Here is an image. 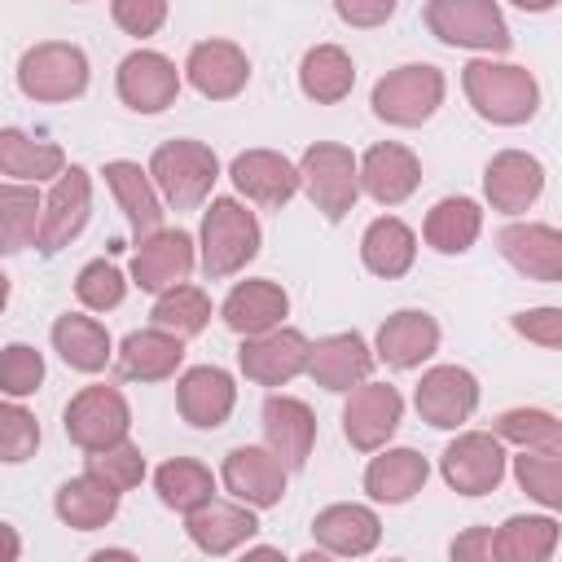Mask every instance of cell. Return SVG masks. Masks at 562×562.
<instances>
[{
    "instance_id": "db71d44e",
    "label": "cell",
    "mask_w": 562,
    "mask_h": 562,
    "mask_svg": "<svg viewBox=\"0 0 562 562\" xmlns=\"http://www.w3.org/2000/svg\"><path fill=\"white\" fill-rule=\"evenodd\" d=\"M518 9H527V13H544V9H553L558 0H514Z\"/></svg>"
},
{
    "instance_id": "ab89813d",
    "label": "cell",
    "mask_w": 562,
    "mask_h": 562,
    "mask_svg": "<svg viewBox=\"0 0 562 562\" xmlns=\"http://www.w3.org/2000/svg\"><path fill=\"white\" fill-rule=\"evenodd\" d=\"M40 233V198L31 184H0V255H18L35 246Z\"/></svg>"
},
{
    "instance_id": "3957f363",
    "label": "cell",
    "mask_w": 562,
    "mask_h": 562,
    "mask_svg": "<svg viewBox=\"0 0 562 562\" xmlns=\"http://www.w3.org/2000/svg\"><path fill=\"white\" fill-rule=\"evenodd\" d=\"M259 255V220L233 202L215 198L211 211L202 215V268L206 277H233Z\"/></svg>"
},
{
    "instance_id": "ee69618b",
    "label": "cell",
    "mask_w": 562,
    "mask_h": 562,
    "mask_svg": "<svg viewBox=\"0 0 562 562\" xmlns=\"http://www.w3.org/2000/svg\"><path fill=\"white\" fill-rule=\"evenodd\" d=\"M88 474H97L114 492H127V487H136L145 479V457H140V448H132L127 439H119L110 448L88 452Z\"/></svg>"
},
{
    "instance_id": "e0dca14e",
    "label": "cell",
    "mask_w": 562,
    "mask_h": 562,
    "mask_svg": "<svg viewBox=\"0 0 562 562\" xmlns=\"http://www.w3.org/2000/svg\"><path fill=\"white\" fill-rule=\"evenodd\" d=\"M356 176H360V189L382 202V206H400L417 184H422V162L413 149L386 140V145H373L360 162H356Z\"/></svg>"
},
{
    "instance_id": "4dcf8cb0",
    "label": "cell",
    "mask_w": 562,
    "mask_h": 562,
    "mask_svg": "<svg viewBox=\"0 0 562 562\" xmlns=\"http://www.w3.org/2000/svg\"><path fill=\"white\" fill-rule=\"evenodd\" d=\"M426 474H430V465H426L422 452H413V448H386L382 457L369 461V470H364V492H369L373 501L404 505L408 496H417V492L426 487Z\"/></svg>"
},
{
    "instance_id": "83f0119b",
    "label": "cell",
    "mask_w": 562,
    "mask_h": 562,
    "mask_svg": "<svg viewBox=\"0 0 562 562\" xmlns=\"http://www.w3.org/2000/svg\"><path fill=\"white\" fill-rule=\"evenodd\" d=\"M101 176H105V184L114 189V198H119V206H123V215H127L136 241L162 228V202H158V189L149 184V171H140V167L127 162V158H114V162H105Z\"/></svg>"
},
{
    "instance_id": "7c38bea8",
    "label": "cell",
    "mask_w": 562,
    "mask_h": 562,
    "mask_svg": "<svg viewBox=\"0 0 562 562\" xmlns=\"http://www.w3.org/2000/svg\"><path fill=\"white\" fill-rule=\"evenodd\" d=\"M307 338L299 329H268V334H250L237 351V364L250 382L259 386H281L290 378H299L307 369Z\"/></svg>"
},
{
    "instance_id": "30bf717a",
    "label": "cell",
    "mask_w": 562,
    "mask_h": 562,
    "mask_svg": "<svg viewBox=\"0 0 562 562\" xmlns=\"http://www.w3.org/2000/svg\"><path fill=\"white\" fill-rule=\"evenodd\" d=\"M88 206H92V180L83 167H61L48 202L40 206V233H35V246L44 255H57L70 237H79V228L88 224Z\"/></svg>"
},
{
    "instance_id": "9c48e42d",
    "label": "cell",
    "mask_w": 562,
    "mask_h": 562,
    "mask_svg": "<svg viewBox=\"0 0 562 562\" xmlns=\"http://www.w3.org/2000/svg\"><path fill=\"white\" fill-rule=\"evenodd\" d=\"M439 470H443V479H448L452 492H461V496H483V492H496V483L505 479V452H501L496 435L470 430V435H457V439L443 448Z\"/></svg>"
},
{
    "instance_id": "c3c4849f",
    "label": "cell",
    "mask_w": 562,
    "mask_h": 562,
    "mask_svg": "<svg viewBox=\"0 0 562 562\" xmlns=\"http://www.w3.org/2000/svg\"><path fill=\"white\" fill-rule=\"evenodd\" d=\"M110 13L119 22V31L145 40L167 22V0H110Z\"/></svg>"
},
{
    "instance_id": "f6af8a7d",
    "label": "cell",
    "mask_w": 562,
    "mask_h": 562,
    "mask_svg": "<svg viewBox=\"0 0 562 562\" xmlns=\"http://www.w3.org/2000/svg\"><path fill=\"white\" fill-rule=\"evenodd\" d=\"M123 290H127V281H123V272H119L110 259H92V263H83L79 277H75V294H79V303L92 307V312L119 307V303H123Z\"/></svg>"
},
{
    "instance_id": "cb8c5ba5",
    "label": "cell",
    "mask_w": 562,
    "mask_h": 562,
    "mask_svg": "<svg viewBox=\"0 0 562 562\" xmlns=\"http://www.w3.org/2000/svg\"><path fill=\"white\" fill-rule=\"evenodd\" d=\"M483 189L496 211H527L544 189V167L522 149H501L483 171Z\"/></svg>"
},
{
    "instance_id": "44dd1931",
    "label": "cell",
    "mask_w": 562,
    "mask_h": 562,
    "mask_svg": "<svg viewBox=\"0 0 562 562\" xmlns=\"http://www.w3.org/2000/svg\"><path fill=\"white\" fill-rule=\"evenodd\" d=\"M263 435H268V448L277 452V461L299 470L312 457V443H316V413L294 395H268Z\"/></svg>"
},
{
    "instance_id": "ffe728a7",
    "label": "cell",
    "mask_w": 562,
    "mask_h": 562,
    "mask_svg": "<svg viewBox=\"0 0 562 562\" xmlns=\"http://www.w3.org/2000/svg\"><path fill=\"white\" fill-rule=\"evenodd\" d=\"M233 400H237V386L224 369L215 364H198L189 369L180 382H176V404H180V417L189 426H202V430H215L228 422L233 413Z\"/></svg>"
},
{
    "instance_id": "277c9868",
    "label": "cell",
    "mask_w": 562,
    "mask_h": 562,
    "mask_svg": "<svg viewBox=\"0 0 562 562\" xmlns=\"http://www.w3.org/2000/svg\"><path fill=\"white\" fill-rule=\"evenodd\" d=\"M443 101V70L430 61H408L373 83V114L391 127H417L426 123Z\"/></svg>"
},
{
    "instance_id": "60d3db41",
    "label": "cell",
    "mask_w": 562,
    "mask_h": 562,
    "mask_svg": "<svg viewBox=\"0 0 562 562\" xmlns=\"http://www.w3.org/2000/svg\"><path fill=\"white\" fill-rule=\"evenodd\" d=\"M149 321H154L158 329L176 334V338H193V334H202L206 321H211V299H206L198 285H171V290L158 294Z\"/></svg>"
},
{
    "instance_id": "836d02e7",
    "label": "cell",
    "mask_w": 562,
    "mask_h": 562,
    "mask_svg": "<svg viewBox=\"0 0 562 562\" xmlns=\"http://www.w3.org/2000/svg\"><path fill=\"white\" fill-rule=\"evenodd\" d=\"M53 347H57V356H61L70 369H79V373H101V369L110 364V334H105V325L92 321V316H79V312L57 316V325H53Z\"/></svg>"
},
{
    "instance_id": "52a82bcc",
    "label": "cell",
    "mask_w": 562,
    "mask_h": 562,
    "mask_svg": "<svg viewBox=\"0 0 562 562\" xmlns=\"http://www.w3.org/2000/svg\"><path fill=\"white\" fill-rule=\"evenodd\" d=\"M18 88L31 101H70L88 88V57L75 44L48 40L22 53L18 61Z\"/></svg>"
},
{
    "instance_id": "ac0fdd59",
    "label": "cell",
    "mask_w": 562,
    "mask_h": 562,
    "mask_svg": "<svg viewBox=\"0 0 562 562\" xmlns=\"http://www.w3.org/2000/svg\"><path fill=\"white\" fill-rule=\"evenodd\" d=\"M224 487L255 509H268L285 496V465L277 461V452L268 448H233L224 457Z\"/></svg>"
},
{
    "instance_id": "6da1fadb",
    "label": "cell",
    "mask_w": 562,
    "mask_h": 562,
    "mask_svg": "<svg viewBox=\"0 0 562 562\" xmlns=\"http://www.w3.org/2000/svg\"><path fill=\"white\" fill-rule=\"evenodd\" d=\"M461 88L487 123H527L540 105V83L531 79V70L492 57L470 61L461 70Z\"/></svg>"
},
{
    "instance_id": "2e32d148",
    "label": "cell",
    "mask_w": 562,
    "mask_h": 562,
    "mask_svg": "<svg viewBox=\"0 0 562 562\" xmlns=\"http://www.w3.org/2000/svg\"><path fill=\"white\" fill-rule=\"evenodd\" d=\"M184 75H189V83H193L202 97L228 101V97H237V92L246 88L250 61H246V53H241L233 40H202V44L189 48Z\"/></svg>"
},
{
    "instance_id": "11a10c76",
    "label": "cell",
    "mask_w": 562,
    "mask_h": 562,
    "mask_svg": "<svg viewBox=\"0 0 562 562\" xmlns=\"http://www.w3.org/2000/svg\"><path fill=\"white\" fill-rule=\"evenodd\" d=\"M4 303H9V277L0 272V312H4Z\"/></svg>"
},
{
    "instance_id": "d6a6232c",
    "label": "cell",
    "mask_w": 562,
    "mask_h": 562,
    "mask_svg": "<svg viewBox=\"0 0 562 562\" xmlns=\"http://www.w3.org/2000/svg\"><path fill=\"white\" fill-rule=\"evenodd\" d=\"M57 518L75 531H97L105 527L114 514H119V492L105 487L97 474H79V479H66L57 487Z\"/></svg>"
},
{
    "instance_id": "f546056e",
    "label": "cell",
    "mask_w": 562,
    "mask_h": 562,
    "mask_svg": "<svg viewBox=\"0 0 562 562\" xmlns=\"http://www.w3.org/2000/svg\"><path fill=\"white\" fill-rule=\"evenodd\" d=\"M180 360H184V342L158 325L127 334L119 347V369L123 378H136V382H162L180 369Z\"/></svg>"
},
{
    "instance_id": "d4e9b609",
    "label": "cell",
    "mask_w": 562,
    "mask_h": 562,
    "mask_svg": "<svg viewBox=\"0 0 562 562\" xmlns=\"http://www.w3.org/2000/svg\"><path fill=\"white\" fill-rule=\"evenodd\" d=\"M435 347H439V325H435V316H426L417 307L386 316L378 329V360H386L391 369H413V364L430 360Z\"/></svg>"
},
{
    "instance_id": "8992f818",
    "label": "cell",
    "mask_w": 562,
    "mask_h": 562,
    "mask_svg": "<svg viewBox=\"0 0 562 562\" xmlns=\"http://www.w3.org/2000/svg\"><path fill=\"white\" fill-rule=\"evenodd\" d=\"M299 184L307 189V198L316 202V211L325 220H342L356 198H360V176H356V158L347 145H334V140H321L303 154L299 162Z\"/></svg>"
},
{
    "instance_id": "603a6c76",
    "label": "cell",
    "mask_w": 562,
    "mask_h": 562,
    "mask_svg": "<svg viewBox=\"0 0 562 562\" xmlns=\"http://www.w3.org/2000/svg\"><path fill=\"white\" fill-rule=\"evenodd\" d=\"M501 255L536 281H562V237L553 224H509L496 233Z\"/></svg>"
},
{
    "instance_id": "e575fe53",
    "label": "cell",
    "mask_w": 562,
    "mask_h": 562,
    "mask_svg": "<svg viewBox=\"0 0 562 562\" xmlns=\"http://www.w3.org/2000/svg\"><path fill=\"white\" fill-rule=\"evenodd\" d=\"M351 83H356V66L338 44H316V48L303 53V61H299L303 97H312L321 105H334V101H342L351 92Z\"/></svg>"
},
{
    "instance_id": "681fc988",
    "label": "cell",
    "mask_w": 562,
    "mask_h": 562,
    "mask_svg": "<svg viewBox=\"0 0 562 562\" xmlns=\"http://www.w3.org/2000/svg\"><path fill=\"white\" fill-rule=\"evenodd\" d=\"M514 329L540 347H562V312L558 307H531V312H518L514 316Z\"/></svg>"
},
{
    "instance_id": "8fae6325",
    "label": "cell",
    "mask_w": 562,
    "mask_h": 562,
    "mask_svg": "<svg viewBox=\"0 0 562 562\" xmlns=\"http://www.w3.org/2000/svg\"><path fill=\"white\" fill-rule=\"evenodd\" d=\"M400 417H404L400 391L386 386V382H364L360 391H351V400H347V408H342V435H347L351 448L378 452V448L395 435Z\"/></svg>"
},
{
    "instance_id": "8d00e7d4",
    "label": "cell",
    "mask_w": 562,
    "mask_h": 562,
    "mask_svg": "<svg viewBox=\"0 0 562 562\" xmlns=\"http://www.w3.org/2000/svg\"><path fill=\"white\" fill-rule=\"evenodd\" d=\"M479 228H483V211H479V202H470V198H443V202H435L430 215H426V241H430L439 255H461V250H470L474 237H479Z\"/></svg>"
},
{
    "instance_id": "f35d334b",
    "label": "cell",
    "mask_w": 562,
    "mask_h": 562,
    "mask_svg": "<svg viewBox=\"0 0 562 562\" xmlns=\"http://www.w3.org/2000/svg\"><path fill=\"white\" fill-rule=\"evenodd\" d=\"M553 549H558L553 518H509L492 540V558L501 562H544Z\"/></svg>"
},
{
    "instance_id": "f5cc1de1",
    "label": "cell",
    "mask_w": 562,
    "mask_h": 562,
    "mask_svg": "<svg viewBox=\"0 0 562 562\" xmlns=\"http://www.w3.org/2000/svg\"><path fill=\"white\" fill-rule=\"evenodd\" d=\"M18 553H22V540H18V531L0 522V562H18Z\"/></svg>"
},
{
    "instance_id": "7bdbcfd3",
    "label": "cell",
    "mask_w": 562,
    "mask_h": 562,
    "mask_svg": "<svg viewBox=\"0 0 562 562\" xmlns=\"http://www.w3.org/2000/svg\"><path fill=\"white\" fill-rule=\"evenodd\" d=\"M514 474H518V483H522V492L527 496H536L544 509H558L562 505V465H558V452H527L522 448V457H514Z\"/></svg>"
},
{
    "instance_id": "7dc6e473",
    "label": "cell",
    "mask_w": 562,
    "mask_h": 562,
    "mask_svg": "<svg viewBox=\"0 0 562 562\" xmlns=\"http://www.w3.org/2000/svg\"><path fill=\"white\" fill-rule=\"evenodd\" d=\"M44 382V360L26 342H9L0 351V391L4 395H31Z\"/></svg>"
},
{
    "instance_id": "7402d4cb",
    "label": "cell",
    "mask_w": 562,
    "mask_h": 562,
    "mask_svg": "<svg viewBox=\"0 0 562 562\" xmlns=\"http://www.w3.org/2000/svg\"><path fill=\"white\" fill-rule=\"evenodd\" d=\"M228 176H233L237 193H246L259 206H281L299 189V167L290 158H281L277 149H246V154H237Z\"/></svg>"
},
{
    "instance_id": "d590c367",
    "label": "cell",
    "mask_w": 562,
    "mask_h": 562,
    "mask_svg": "<svg viewBox=\"0 0 562 562\" xmlns=\"http://www.w3.org/2000/svg\"><path fill=\"white\" fill-rule=\"evenodd\" d=\"M61 167H66L61 145L35 140V136H26V132H18V127H4V132H0V171H4V176H18V180L26 184V180L61 176Z\"/></svg>"
},
{
    "instance_id": "bcb514c9",
    "label": "cell",
    "mask_w": 562,
    "mask_h": 562,
    "mask_svg": "<svg viewBox=\"0 0 562 562\" xmlns=\"http://www.w3.org/2000/svg\"><path fill=\"white\" fill-rule=\"evenodd\" d=\"M35 448H40V422L22 404L0 400V461L18 465V461L35 457Z\"/></svg>"
},
{
    "instance_id": "5bb4252c",
    "label": "cell",
    "mask_w": 562,
    "mask_h": 562,
    "mask_svg": "<svg viewBox=\"0 0 562 562\" xmlns=\"http://www.w3.org/2000/svg\"><path fill=\"white\" fill-rule=\"evenodd\" d=\"M474 408H479L474 373H465L457 364H439V369L422 373V382H417V413H422V422H430L439 430H452V426L470 422Z\"/></svg>"
},
{
    "instance_id": "5b68a950",
    "label": "cell",
    "mask_w": 562,
    "mask_h": 562,
    "mask_svg": "<svg viewBox=\"0 0 562 562\" xmlns=\"http://www.w3.org/2000/svg\"><path fill=\"white\" fill-rule=\"evenodd\" d=\"M426 26L435 40L452 48H479V53L509 48V26L496 0H426Z\"/></svg>"
},
{
    "instance_id": "484cf974",
    "label": "cell",
    "mask_w": 562,
    "mask_h": 562,
    "mask_svg": "<svg viewBox=\"0 0 562 562\" xmlns=\"http://www.w3.org/2000/svg\"><path fill=\"white\" fill-rule=\"evenodd\" d=\"M285 312H290V299H285V290L277 281H241V285H233V294L220 307L224 325L233 334H241V338L277 329Z\"/></svg>"
},
{
    "instance_id": "b9f144b4",
    "label": "cell",
    "mask_w": 562,
    "mask_h": 562,
    "mask_svg": "<svg viewBox=\"0 0 562 562\" xmlns=\"http://www.w3.org/2000/svg\"><path fill=\"white\" fill-rule=\"evenodd\" d=\"M496 435L518 443V448H540V452H558L562 448V426L544 408H509V413H501L496 417Z\"/></svg>"
},
{
    "instance_id": "4316f807",
    "label": "cell",
    "mask_w": 562,
    "mask_h": 562,
    "mask_svg": "<svg viewBox=\"0 0 562 562\" xmlns=\"http://www.w3.org/2000/svg\"><path fill=\"white\" fill-rule=\"evenodd\" d=\"M312 536L321 549L342 553V558H360L382 540V522L369 505H329L312 518Z\"/></svg>"
},
{
    "instance_id": "7a4b0ae2",
    "label": "cell",
    "mask_w": 562,
    "mask_h": 562,
    "mask_svg": "<svg viewBox=\"0 0 562 562\" xmlns=\"http://www.w3.org/2000/svg\"><path fill=\"white\" fill-rule=\"evenodd\" d=\"M220 176V158L202 140H167L149 158V180L158 198L176 211H193Z\"/></svg>"
},
{
    "instance_id": "f907efd6",
    "label": "cell",
    "mask_w": 562,
    "mask_h": 562,
    "mask_svg": "<svg viewBox=\"0 0 562 562\" xmlns=\"http://www.w3.org/2000/svg\"><path fill=\"white\" fill-rule=\"evenodd\" d=\"M334 9L347 26H382L395 13V0H334Z\"/></svg>"
},
{
    "instance_id": "1f68e13d",
    "label": "cell",
    "mask_w": 562,
    "mask_h": 562,
    "mask_svg": "<svg viewBox=\"0 0 562 562\" xmlns=\"http://www.w3.org/2000/svg\"><path fill=\"white\" fill-rule=\"evenodd\" d=\"M413 255H417V237H413V228H408L404 220H395V215L373 220V224L364 228V237H360V259H364V268H369L373 277H386V281L404 277V272L413 268Z\"/></svg>"
},
{
    "instance_id": "ba28073f",
    "label": "cell",
    "mask_w": 562,
    "mask_h": 562,
    "mask_svg": "<svg viewBox=\"0 0 562 562\" xmlns=\"http://www.w3.org/2000/svg\"><path fill=\"white\" fill-rule=\"evenodd\" d=\"M127 426H132V408L114 386H83L66 404V435L83 452H97V448L127 439Z\"/></svg>"
},
{
    "instance_id": "9a60e30c",
    "label": "cell",
    "mask_w": 562,
    "mask_h": 562,
    "mask_svg": "<svg viewBox=\"0 0 562 562\" xmlns=\"http://www.w3.org/2000/svg\"><path fill=\"white\" fill-rule=\"evenodd\" d=\"M176 92H180V75H176L171 57L140 48V53H127L119 61V97H123V105H132L140 114H158V110H167L176 101Z\"/></svg>"
},
{
    "instance_id": "816d5d0a",
    "label": "cell",
    "mask_w": 562,
    "mask_h": 562,
    "mask_svg": "<svg viewBox=\"0 0 562 562\" xmlns=\"http://www.w3.org/2000/svg\"><path fill=\"white\" fill-rule=\"evenodd\" d=\"M452 558L457 562H487L492 558V527H470L465 536H457Z\"/></svg>"
},
{
    "instance_id": "4fadbf2b",
    "label": "cell",
    "mask_w": 562,
    "mask_h": 562,
    "mask_svg": "<svg viewBox=\"0 0 562 562\" xmlns=\"http://www.w3.org/2000/svg\"><path fill=\"white\" fill-rule=\"evenodd\" d=\"M189 272H193V237H189V233H180V228H158V233H149V237L136 241L132 277H136L140 290L162 294V290L180 285Z\"/></svg>"
},
{
    "instance_id": "74e56055",
    "label": "cell",
    "mask_w": 562,
    "mask_h": 562,
    "mask_svg": "<svg viewBox=\"0 0 562 562\" xmlns=\"http://www.w3.org/2000/svg\"><path fill=\"white\" fill-rule=\"evenodd\" d=\"M154 487L162 496L167 509H180V514H193L198 505H206L215 496V479L202 461L193 457H176V461H162L158 474H154Z\"/></svg>"
},
{
    "instance_id": "d6986e66",
    "label": "cell",
    "mask_w": 562,
    "mask_h": 562,
    "mask_svg": "<svg viewBox=\"0 0 562 562\" xmlns=\"http://www.w3.org/2000/svg\"><path fill=\"white\" fill-rule=\"evenodd\" d=\"M369 369H373V351L364 347L360 334H329L307 347V373L325 391H351L369 378Z\"/></svg>"
},
{
    "instance_id": "f1b7e54d",
    "label": "cell",
    "mask_w": 562,
    "mask_h": 562,
    "mask_svg": "<svg viewBox=\"0 0 562 562\" xmlns=\"http://www.w3.org/2000/svg\"><path fill=\"white\" fill-rule=\"evenodd\" d=\"M184 527H189V540L202 553H228V549H237L241 540H250L259 531L250 505H228V501H215V496L206 505H198Z\"/></svg>"
}]
</instances>
